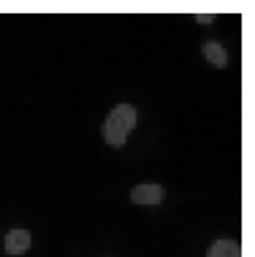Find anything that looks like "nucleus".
I'll use <instances>...</instances> for the list:
<instances>
[{
  "mask_svg": "<svg viewBox=\"0 0 255 257\" xmlns=\"http://www.w3.org/2000/svg\"><path fill=\"white\" fill-rule=\"evenodd\" d=\"M138 122V115H136V109L131 104H118L111 115L107 117L102 126V138L107 140L111 147H122L126 142V136L129 131H134Z\"/></svg>",
  "mask_w": 255,
  "mask_h": 257,
  "instance_id": "1",
  "label": "nucleus"
},
{
  "mask_svg": "<svg viewBox=\"0 0 255 257\" xmlns=\"http://www.w3.org/2000/svg\"><path fill=\"white\" fill-rule=\"evenodd\" d=\"M164 197V189L160 184H140L131 191V202L138 206H156Z\"/></svg>",
  "mask_w": 255,
  "mask_h": 257,
  "instance_id": "2",
  "label": "nucleus"
},
{
  "mask_svg": "<svg viewBox=\"0 0 255 257\" xmlns=\"http://www.w3.org/2000/svg\"><path fill=\"white\" fill-rule=\"evenodd\" d=\"M31 246V235L29 231H25V228H16L5 237V250H7V255H23L27 253Z\"/></svg>",
  "mask_w": 255,
  "mask_h": 257,
  "instance_id": "3",
  "label": "nucleus"
},
{
  "mask_svg": "<svg viewBox=\"0 0 255 257\" xmlns=\"http://www.w3.org/2000/svg\"><path fill=\"white\" fill-rule=\"evenodd\" d=\"M202 53H204L206 60L213 64V67H217V69H224V67H226V62H228V53H226V49L220 45V42H215V40L204 42V47H202Z\"/></svg>",
  "mask_w": 255,
  "mask_h": 257,
  "instance_id": "4",
  "label": "nucleus"
},
{
  "mask_svg": "<svg viewBox=\"0 0 255 257\" xmlns=\"http://www.w3.org/2000/svg\"><path fill=\"white\" fill-rule=\"evenodd\" d=\"M206 257H242V248L233 239H217L209 248V255Z\"/></svg>",
  "mask_w": 255,
  "mask_h": 257,
  "instance_id": "5",
  "label": "nucleus"
},
{
  "mask_svg": "<svg viewBox=\"0 0 255 257\" xmlns=\"http://www.w3.org/2000/svg\"><path fill=\"white\" fill-rule=\"evenodd\" d=\"M195 20H198V23H213V16H206V14H198V16H195Z\"/></svg>",
  "mask_w": 255,
  "mask_h": 257,
  "instance_id": "6",
  "label": "nucleus"
}]
</instances>
